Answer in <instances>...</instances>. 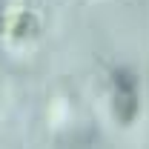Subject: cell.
Masks as SVG:
<instances>
[{"mask_svg": "<svg viewBox=\"0 0 149 149\" xmlns=\"http://www.w3.org/2000/svg\"><path fill=\"white\" fill-rule=\"evenodd\" d=\"M115 118L120 123H129L138 112V97H135V77L129 69H115Z\"/></svg>", "mask_w": 149, "mask_h": 149, "instance_id": "6da1fadb", "label": "cell"}, {"mask_svg": "<svg viewBox=\"0 0 149 149\" xmlns=\"http://www.w3.org/2000/svg\"><path fill=\"white\" fill-rule=\"evenodd\" d=\"M29 32H32V15L23 6V0H15V9L6 6L0 12V35L23 37V35H29Z\"/></svg>", "mask_w": 149, "mask_h": 149, "instance_id": "7a4b0ae2", "label": "cell"}]
</instances>
